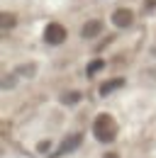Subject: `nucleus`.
Listing matches in <instances>:
<instances>
[{
    "label": "nucleus",
    "instance_id": "1",
    "mask_svg": "<svg viewBox=\"0 0 156 158\" xmlns=\"http://www.w3.org/2000/svg\"><path fill=\"white\" fill-rule=\"evenodd\" d=\"M129 20H132V15H129L127 10L115 12V24H119V27H127V24H129Z\"/></svg>",
    "mask_w": 156,
    "mask_h": 158
},
{
    "label": "nucleus",
    "instance_id": "2",
    "mask_svg": "<svg viewBox=\"0 0 156 158\" xmlns=\"http://www.w3.org/2000/svg\"><path fill=\"white\" fill-rule=\"evenodd\" d=\"M98 32H100V22H95V20H90V22H88V27L83 29L85 37H93V34H98Z\"/></svg>",
    "mask_w": 156,
    "mask_h": 158
}]
</instances>
